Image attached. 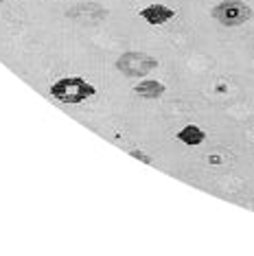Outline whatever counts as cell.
Returning a JSON list of instances; mask_svg holds the SVG:
<instances>
[{"label": "cell", "mask_w": 254, "mask_h": 256, "mask_svg": "<svg viewBox=\"0 0 254 256\" xmlns=\"http://www.w3.org/2000/svg\"><path fill=\"white\" fill-rule=\"evenodd\" d=\"M50 94L64 106H77V103H84L86 98L94 96L96 88L84 77H62L50 86Z\"/></svg>", "instance_id": "1"}, {"label": "cell", "mask_w": 254, "mask_h": 256, "mask_svg": "<svg viewBox=\"0 0 254 256\" xmlns=\"http://www.w3.org/2000/svg\"><path fill=\"white\" fill-rule=\"evenodd\" d=\"M114 66L125 77H145V74L158 68V60L142 53V50H127V53L118 57Z\"/></svg>", "instance_id": "2"}, {"label": "cell", "mask_w": 254, "mask_h": 256, "mask_svg": "<svg viewBox=\"0 0 254 256\" xmlns=\"http://www.w3.org/2000/svg\"><path fill=\"white\" fill-rule=\"evenodd\" d=\"M210 16L224 26H239L252 18L254 11H252L250 4L244 2V0H224V2H219L217 7H212Z\"/></svg>", "instance_id": "3"}, {"label": "cell", "mask_w": 254, "mask_h": 256, "mask_svg": "<svg viewBox=\"0 0 254 256\" xmlns=\"http://www.w3.org/2000/svg\"><path fill=\"white\" fill-rule=\"evenodd\" d=\"M140 18L152 26H160V24H166L169 20L176 18V11L171 7H164V4H149V7L140 9Z\"/></svg>", "instance_id": "4"}, {"label": "cell", "mask_w": 254, "mask_h": 256, "mask_svg": "<svg viewBox=\"0 0 254 256\" xmlns=\"http://www.w3.org/2000/svg\"><path fill=\"white\" fill-rule=\"evenodd\" d=\"M134 92L142 98H160L166 92V86L156 79H142L138 86H134Z\"/></svg>", "instance_id": "5"}, {"label": "cell", "mask_w": 254, "mask_h": 256, "mask_svg": "<svg viewBox=\"0 0 254 256\" xmlns=\"http://www.w3.org/2000/svg\"><path fill=\"white\" fill-rule=\"evenodd\" d=\"M178 140L184 142V144H188V147H195V144H202L204 142V138H206V134L204 130H200L198 125H184L180 132H178Z\"/></svg>", "instance_id": "6"}, {"label": "cell", "mask_w": 254, "mask_h": 256, "mask_svg": "<svg viewBox=\"0 0 254 256\" xmlns=\"http://www.w3.org/2000/svg\"><path fill=\"white\" fill-rule=\"evenodd\" d=\"M130 154H132V156H134V158H138V160L147 162V164H149V162H152V160H149V156H145V154H142V151H138V149H132V151H130Z\"/></svg>", "instance_id": "7"}, {"label": "cell", "mask_w": 254, "mask_h": 256, "mask_svg": "<svg viewBox=\"0 0 254 256\" xmlns=\"http://www.w3.org/2000/svg\"><path fill=\"white\" fill-rule=\"evenodd\" d=\"M0 2H2V0H0Z\"/></svg>", "instance_id": "8"}]
</instances>
